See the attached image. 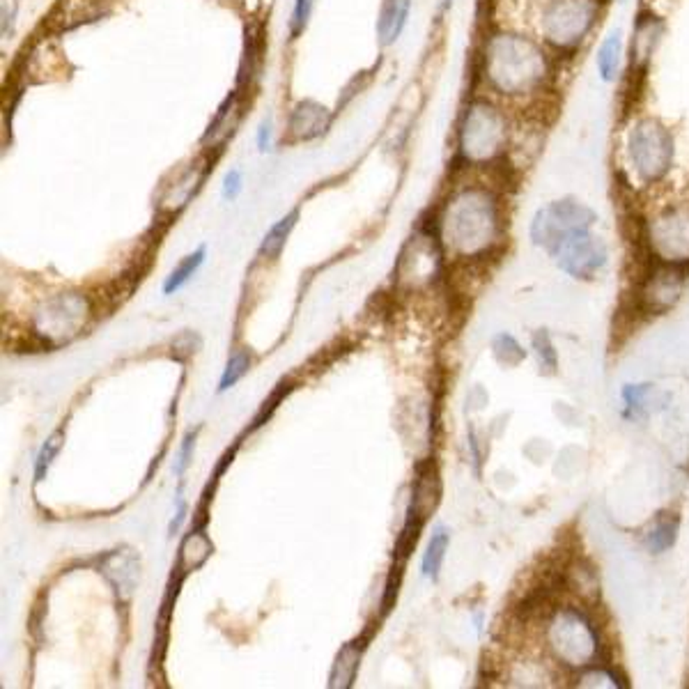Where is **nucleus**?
<instances>
[{
  "mask_svg": "<svg viewBox=\"0 0 689 689\" xmlns=\"http://www.w3.org/2000/svg\"><path fill=\"white\" fill-rule=\"evenodd\" d=\"M559 57L543 40L519 31H492L478 51V78L485 94L519 110H540L559 93Z\"/></svg>",
  "mask_w": 689,
  "mask_h": 689,
  "instance_id": "1",
  "label": "nucleus"
},
{
  "mask_svg": "<svg viewBox=\"0 0 689 689\" xmlns=\"http://www.w3.org/2000/svg\"><path fill=\"white\" fill-rule=\"evenodd\" d=\"M441 244L457 258L478 260L492 253L503 234V212L497 191L488 184L457 189L439 216Z\"/></svg>",
  "mask_w": 689,
  "mask_h": 689,
  "instance_id": "2",
  "label": "nucleus"
},
{
  "mask_svg": "<svg viewBox=\"0 0 689 689\" xmlns=\"http://www.w3.org/2000/svg\"><path fill=\"white\" fill-rule=\"evenodd\" d=\"M517 122L510 106L490 94H476L457 122V159L467 168H494L510 156Z\"/></svg>",
  "mask_w": 689,
  "mask_h": 689,
  "instance_id": "3",
  "label": "nucleus"
},
{
  "mask_svg": "<svg viewBox=\"0 0 689 689\" xmlns=\"http://www.w3.org/2000/svg\"><path fill=\"white\" fill-rule=\"evenodd\" d=\"M623 163L632 184L643 189L662 184L676 163L674 129L655 113L632 115L623 129Z\"/></svg>",
  "mask_w": 689,
  "mask_h": 689,
  "instance_id": "4",
  "label": "nucleus"
},
{
  "mask_svg": "<svg viewBox=\"0 0 689 689\" xmlns=\"http://www.w3.org/2000/svg\"><path fill=\"white\" fill-rule=\"evenodd\" d=\"M606 5L609 0H543L538 37L561 63H570L591 42Z\"/></svg>",
  "mask_w": 689,
  "mask_h": 689,
  "instance_id": "5",
  "label": "nucleus"
},
{
  "mask_svg": "<svg viewBox=\"0 0 689 689\" xmlns=\"http://www.w3.org/2000/svg\"><path fill=\"white\" fill-rule=\"evenodd\" d=\"M641 244L653 262L689 265V202H671L648 216L641 225Z\"/></svg>",
  "mask_w": 689,
  "mask_h": 689,
  "instance_id": "6",
  "label": "nucleus"
},
{
  "mask_svg": "<svg viewBox=\"0 0 689 689\" xmlns=\"http://www.w3.org/2000/svg\"><path fill=\"white\" fill-rule=\"evenodd\" d=\"M547 641L556 659L570 668L591 667L600 655V639L596 627L579 609H572V606H561L552 616L547 627Z\"/></svg>",
  "mask_w": 689,
  "mask_h": 689,
  "instance_id": "7",
  "label": "nucleus"
},
{
  "mask_svg": "<svg viewBox=\"0 0 689 689\" xmlns=\"http://www.w3.org/2000/svg\"><path fill=\"white\" fill-rule=\"evenodd\" d=\"M597 223L596 209H591L579 198H559L538 209L531 218V242L538 249L554 253L561 242L581 230H593Z\"/></svg>",
  "mask_w": 689,
  "mask_h": 689,
  "instance_id": "8",
  "label": "nucleus"
},
{
  "mask_svg": "<svg viewBox=\"0 0 689 689\" xmlns=\"http://www.w3.org/2000/svg\"><path fill=\"white\" fill-rule=\"evenodd\" d=\"M552 258L556 260L559 269L572 278L591 280L605 269L609 260V246L593 230H581L561 242Z\"/></svg>",
  "mask_w": 689,
  "mask_h": 689,
  "instance_id": "9",
  "label": "nucleus"
},
{
  "mask_svg": "<svg viewBox=\"0 0 689 689\" xmlns=\"http://www.w3.org/2000/svg\"><path fill=\"white\" fill-rule=\"evenodd\" d=\"M664 35H667L664 16L655 14L653 10H639L627 44V69L632 76H646L662 47Z\"/></svg>",
  "mask_w": 689,
  "mask_h": 689,
  "instance_id": "10",
  "label": "nucleus"
},
{
  "mask_svg": "<svg viewBox=\"0 0 689 689\" xmlns=\"http://www.w3.org/2000/svg\"><path fill=\"white\" fill-rule=\"evenodd\" d=\"M685 269L655 262L641 287V306L648 313H667L683 295Z\"/></svg>",
  "mask_w": 689,
  "mask_h": 689,
  "instance_id": "11",
  "label": "nucleus"
},
{
  "mask_svg": "<svg viewBox=\"0 0 689 689\" xmlns=\"http://www.w3.org/2000/svg\"><path fill=\"white\" fill-rule=\"evenodd\" d=\"M627 65V44L621 28L602 37L600 47L596 51V74L602 84L614 85L621 81L623 69Z\"/></svg>",
  "mask_w": 689,
  "mask_h": 689,
  "instance_id": "12",
  "label": "nucleus"
},
{
  "mask_svg": "<svg viewBox=\"0 0 689 689\" xmlns=\"http://www.w3.org/2000/svg\"><path fill=\"white\" fill-rule=\"evenodd\" d=\"M329 122H331L329 110L317 104V102L306 99V102H299V104L295 106L287 129H290L292 140H311L324 134Z\"/></svg>",
  "mask_w": 689,
  "mask_h": 689,
  "instance_id": "13",
  "label": "nucleus"
},
{
  "mask_svg": "<svg viewBox=\"0 0 689 689\" xmlns=\"http://www.w3.org/2000/svg\"><path fill=\"white\" fill-rule=\"evenodd\" d=\"M411 0H384L382 12H379L377 35L384 47H389L402 35L407 19H410Z\"/></svg>",
  "mask_w": 689,
  "mask_h": 689,
  "instance_id": "14",
  "label": "nucleus"
},
{
  "mask_svg": "<svg viewBox=\"0 0 689 689\" xmlns=\"http://www.w3.org/2000/svg\"><path fill=\"white\" fill-rule=\"evenodd\" d=\"M296 218H299V212H290L287 216H283L280 221H276L269 230H267L265 239H262V244H260V255L262 258H278L280 251L286 249V242L290 237L292 228L296 225Z\"/></svg>",
  "mask_w": 689,
  "mask_h": 689,
  "instance_id": "15",
  "label": "nucleus"
},
{
  "mask_svg": "<svg viewBox=\"0 0 689 689\" xmlns=\"http://www.w3.org/2000/svg\"><path fill=\"white\" fill-rule=\"evenodd\" d=\"M565 584L570 586L581 600H593V597H597V593H600V581H597L596 570H593L588 563H584V561H575V563L568 568Z\"/></svg>",
  "mask_w": 689,
  "mask_h": 689,
  "instance_id": "16",
  "label": "nucleus"
},
{
  "mask_svg": "<svg viewBox=\"0 0 689 689\" xmlns=\"http://www.w3.org/2000/svg\"><path fill=\"white\" fill-rule=\"evenodd\" d=\"M676 538H678V519L674 515H664L648 529L643 543L650 554H662L668 547H674Z\"/></svg>",
  "mask_w": 689,
  "mask_h": 689,
  "instance_id": "17",
  "label": "nucleus"
},
{
  "mask_svg": "<svg viewBox=\"0 0 689 689\" xmlns=\"http://www.w3.org/2000/svg\"><path fill=\"white\" fill-rule=\"evenodd\" d=\"M448 543H451V534H448L444 526H437L430 543H428V550H425L423 554V577L437 581V577H439V570H441V563H444L446 559Z\"/></svg>",
  "mask_w": 689,
  "mask_h": 689,
  "instance_id": "18",
  "label": "nucleus"
},
{
  "mask_svg": "<svg viewBox=\"0 0 689 689\" xmlns=\"http://www.w3.org/2000/svg\"><path fill=\"white\" fill-rule=\"evenodd\" d=\"M205 255H208V249L200 246L196 253L187 255V258L181 260L180 265L171 271L166 283H163V295H175L177 290H181V287L187 286L189 280L193 278V274H196V271L202 267V262H205Z\"/></svg>",
  "mask_w": 689,
  "mask_h": 689,
  "instance_id": "19",
  "label": "nucleus"
},
{
  "mask_svg": "<svg viewBox=\"0 0 689 689\" xmlns=\"http://www.w3.org/2000/svg\"><path fill=\"white\" fill-rule=\"evenodd\" d=\"M249 366H251L249 354H246V352L233 354V357H230V361L225 363V368H223L221 382H218V393L233 389L234 384H237L239 379L244 377L246 370H249Z\"/></svg>",
  "mask_w": 689,
  "mask_h": 689,
  "instance_id": "20",
  "label": "nucleus"
},
{
  "mask_svg": "<svg viewBox=\"0 0 689 689\" xmlns=\"http://www.w3.org/2000/svg\"><path fill=\"white\" fill-rule=\"evenodd\" d=\"M60 446H63V432L57 430V432H53L51 437H49L47 444H44L42 451H40V455H37V460H35V482H42L44 481V476H47L49 467H51L53 457H56L57 451H60Z\"/></svg>",
  "mask_w": 689,
  "mask_h": 689,
  "instance_id": "21",
  "label": "nucleus"
},
{
  "mask_svg": "<svg viewBox=\"0 0 689 689\" xmlns=\"http://www.w3.org/2000/svg\"><path fill=\"white\" fill-rule=\"evenodd\" d=\"M494 357L501 363H506V366H515V363H519L524 358V349L519 348V342L515 340V338L503 333V336H499L497 340H494Z\"/></svg>",
  "mask_w": 689,
  "mask_h": 689,
  "instance_id": "22",
  "label": "nucleus"
},
{
  "mask_svg": "<svg viewBox=\"0 0 689 689\" xmlns=\"http://www.w3.org/2000/svg\"><path fill=\"white\" fill-rule=\"evenodd\" d=\"M313 7H315V0H295V10H292V35L296 37L308 26Z\"/></svg>",
  "mask_w": 689,
  "mask_h": 689,
  "instance_id": "23",
  "label": "nucleus"
},
{
  "mask_svg": "<svg viewBox=\"0 0 689 689\" xmlns=\"http://www.w3.org/2000/svg\"><path fill=\"white\" fill-rule=\"evenodd\" d=\"M577 685H579V687H621V685L616 683V678H614L612 674H606L605 668L588 671V674L581 676Z\"/></svg>",
  "mask_w": 689,
  "mask_h": 689,
  "instance_id": "24",
  "label": "nucleus"
},
{
  "mask_svg": "<svg viewBox=\"0 0 689 689\" xmlns=\"http://www.w3.org/2000/svg\"><path fill=\"white\" fill-rule=\"evenodd\" d=\"M242 187H244L242 172H239L237 168H233V171H228L225 177H223V198H225V200H237L239 193H242Z\"/></svg>",
  "mask_w": 689,
  "mask_h": 689,
  "instance_id": "25",
  "label": "nucleus"
},
{
  "mask_svg": "<svg viewBox=\"0 0 689 689\" xmlns=\"http://www.w3.org/2000/svg\"><path fill=\"white\" fill-rule=\"evenodd\" d=\"M271 134H274V129H271V119H262L258 127V136H255L260 152L271 150Z\"/></svg>",
  "mask_w": 689,
  "mask_h": 689,
  "instance_id": "26",
  "label": "nucleus"
},
{
  "mask_svg": "<svg viewBox=\"0 0 689 689\" xmlns=\"http://www.w3.org/2000/svg\"><path fill=\"white\" fill-rule=\"evenodd\" d=\"M191 446H193V441H191V437H189V439L184 441V444H181V448H180V457H177V464H175V473L180 478H181V473H184V469L189 467V457H191Z\"/></svg>",
  "mask_w": 689,
  "mask_h": 689,
  "instance_id": "27",
  "label": "nucleus"
}]
</instances>
